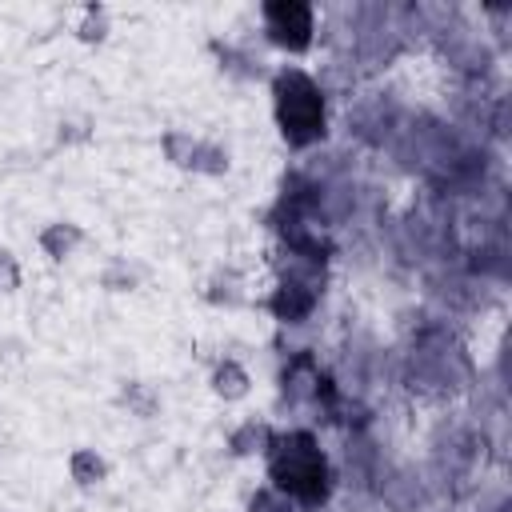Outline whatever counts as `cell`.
<instances>
[{
    "label": "cell",
    "instance_id": "obj_10",
    "mask_svg": "<svg viewBox=\"0 0 512 512\" xmlns=\"http://www.w3.org/2000/svg\"><path fill=\"white\" fill-rule=\"evenodd\" d=\"M164 156H168V164H176V168H192V156H196V148H200V140L192 136V132H180V128H172V132H164Z\"/></svg>",
    "mask_w": 512,
    "mask_h": 512
},
{
    "label": "cell",
    "instance_id": "obj_8",
    "mask_svg": "<svg viewBox=\"0 0 512 512\" xmlns=\"http://www.w3.org/2000/svg\"><path fill=\"white\" fill-rule=\"evenodd\" d=\"M68 472H72V480H76L80 488H96V484L108 480V460H104L96 448H76V452L68 456Z\"/></svg>",
    "mask_w": 512,
    "mask_h": 512
},
{
    "label": "cell",
    "instance_id": "obj_2",
    "mask_svg": "<svg viewBox=\"0 0 512 512\" xmlns=\"http://www.w3.org/2000/svg\"><path fill=\"white\" fill-rule=\"evenodd\" d=\"M272 112H276L280 136L292 148H312L328 132L324 88L304 68H280L272 76Z\"/></svg>",
    "mask_w": 512,
    "mask_h": 512
},
{
    "label": "cell",
    "instance_id": "obj_15",
    "mask_svg": "<svg viewBox=\"0 0 512 512\" xmlns=\"http://www.w3.org/2000/svg\"><path fill=\"white\" fill-rule=\"evenodd\" d=\"M252 512H292V500L280 496L276 488H260V492L252 496Z\"/></svg>",
    "mask_w": 512,
    "mask_h": 512
},
{
    "label": "cell",
    "instance_id": "obj_1",
    "mask_svg": "<svg viewBox=\"0 0 512 512\" xmlns=\"http://www.w3.org/2000/svg\"><path fill=\"white\" fill-rule=\"evenodd\" d=\"M268 480L280 496H288L300 508H320L332 496V468L328 456L320 448V440L308 428H292V432H276L268 452Z\"/></svg>",
    "mask_w": 512,
    "mask_h": 512
},
{
    "label": "cell",
    "instance_id": "obj_12",
    "mask_svg": "<svg viewBox=\"0 0 512 512\" xmlns=\"http://www.w3.org/2000/svg\"><path fill=\"white\" fill-rule=\"evenodd\" d=\"M140 280H144V268H136V264H128V260H112V264L100 272V288H108V292H132Z\"/></svg>",
    "mask_w": 512,
    "mask_h": 512
},
{
    "label": "cell",
    "instance_id": "obj_16",
    "mask_svg": "<svg viewBox=\"0 0 512 512\" xmlns=\"http://www.w3.org/2000/svg\"><path fill=\"white\" fill-rule=\"evenodd\" d=\"M16 288H20V264L8 248H0V296H8Z\"/></svg>",
    "mask_w": 512,
    "mask_h": 512
},
{
    "label": "cell",
    "instance_id": "obj_4",
    "mask_svg": "<svg viewBox=\"0 0 512 512\" xmlns=\"http://www.w3.org/2000/svg\"><path fill=\"white\" fill-rule=\"evenodd\" d=\"M348 128H352L360 140H368V144H384V140L392 136V128H396V112H392L388 100L368 96V100H360L356 108H348Z\"/></svg>",
    "mask_w": 512,
    "mask_h": 512
},
{
    "label": "cell",
    "instance_id": "obj_14",
    "mask_svg": "<svg viewBox=\"0 0 512 512\" xmlns=\"http://www.w3.org/2000/svg\"><path fill=\"white\" fill-rule=\"evenodd\" d=\"M56 140H60V144H88V140H92V116H84V112L64 116Z\"/></svg>",
    "mask_w": 512,
    "mask_h": 512
},
{
    "label": "cell",
    "instance_id": "obj_13",
    "mask_svg": "<svg viewBox=\"0 0 512 512\" xmlns=\"http://www.w3.org/2000/svg\"><path fill=\"white\" fill-rule=\"evenodd\" d=\"M76 36H80L84 44H100V40L108 36V8H104V4H88V8H84V20H80V28H76Z\"/></svg>",
    "mask_w": 512,
    "mask_h": 512
},
{
    "label": "cell",
    "instance_id": "obj_3",
    "mask_svg": "<svg viewBox=\"0 0 512 512\" xmlns=\"http://www.w3.org/2000/svg\"><path fill=\"white\" fill-rule=\"evenodd\" d=\"M264 16V32L276 48L284 52H308L312 36H316V8L304 0H268L260 8Z\"/></svg>",
    "mask_w": 512,
    "mask_h": 512
},
{
    "label": "cell",
    "instance_id": "obj_11",
    "mask_svg": "<svg viewBox=\"0 0 512 512\" xmlns=\"http://www.w3.org/2000/svg\"><path fill=\"white\" fill-rule=\"evenodd\" d=\"M188 172H200V176H224V172H228V148H224V144H212V140H200V148H196Z\"/></svg>",
    "mask_w": 512,
    "mask_h": 512
},
{
    "label": "cell",
    "instance_id": "obj_5",
    "mask_svg": "<svg viewBox=\"0 0 512 512\" xmlns=\"http://www.w3.org/2000/svg\"><path fill=\"white\" fill-rule=\"evenodd\" d=\"M36 244H40V252H44L48 260H68V256L84 244V228L72 224V220H52V224L36 236Z\"/></svg>",
    "mask_w": 512,
    "mask_h": 512
},
{
    "label": "cell",
    "instance_id": "obj_6",
    "mask_svg": "<svg viewBox=\"0 0 512 512\" xmlns=\"http://www.w3.org/2000/svg\"><path fill=\"white\" fill-rule=\"evenodd\" d=\"M272 436H276V428L268 424V420H244L240 428H232V436H228V452L232 456H264L268 452V444H272Z\"/></svg>",
    "mask_w": 512,
    "mask_h": 512
},
{
    "label": "cell",
    "instance_id": "obj_7",
    "mask_svg": "<svg viewBox=\"0 0 512 512\" xmlns=\"http://www.w3.org/2000/svg\"><path fill=\"white\" fill-rule=\"evenodd\" d=\"M248 388H252V380H248L244 364H236V360H220V364L212 368V392H216L220 400H244Z\"/></svg>",
    "mask_w": 512,
    "mask_h": 512
},
{
    "label": "cell",
    "instance_id": "obj_9",
    "mask_svg": "<svg viewBox=\"0 0 512 512\" xmlns=\"http://www.w3.org/2000/svg\"><path fill=\"white\" fill-rule=\"evenodd\" d=\"M116 404L128 408V412L140 416V420H152V416L160 412V392H156L152 384H144V380H128V384L120 388Z\"/></svg>",
    "mask_w": 512,
    "mask_h": 512
},
{
    "label": "cell",
    "instance_id": "obj_17",
    "mask_svg": "<svg viewBox=\"0 0 512 512\" xmlns=\"http://www.w3.org/2000/svg\"><path fill=\"white\" fill-rule=\"evenodd\" d=\"M0 352H4V360H20V356H24V344L4 336V340H0Z\"/></svg>",
    "mask_w": 512,
    "mask_h": 512
}]
</instances>
